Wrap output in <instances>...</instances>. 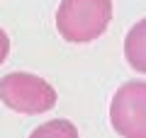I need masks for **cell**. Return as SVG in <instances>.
Returning <instances> with one entry per match:
<instances>
[{
  "instance_id": "obj_1",
  "label": "cell",
  "mask_w": 146,
  "mask_h": 138,
  "mask_svg": "<svg viewBox=\"0 0 146 138\" xmlns=\"http://www.w3.org/2000/svg\"><path fill=\"white\" fill-rule=\"evenodd\" d=\"M112 22V0H61L56 29L71 44H88Z\"/></svg>"
},
{
  "instance_id": "obj_2",
  "label": "cell",
  "mask_w": 146,
  "mask_h": 138,
  "mask_svg": "<svg viewBox=\"0 0 146 138\" xmlns=\"http://www.w3.org/2000/svg\"><path fill=\"white\" fill-rule=\"evenodd\" d=\"M0 99L20 114H44L56 104V90L32 73H10L0 80Z\"/></svg>"
},
{
  "instance_id": "obj_3",
  "label": "cell",
  "mask_w": 146,
  "mask_h": 138,
  "mask_svg": "<svg viewBox=\"0 0 146 138\" xmlns=\"http://www.w3.org/2000/svg\"><path fill=\"white\" fill-rule=\"evenodd\" d=\"M110 121L122 138H146V82L131 80L115 92Z\"/></svg>"
},
{
  "instance_id": "obj_4",
  "label": "cell",
  "mask_w": 146,
  "mask_h": 138,
  "mask_svg": "<svg viewBox=\"0 0 146 138\" xmlns=\"http://www.w3.org/2000/svg\"><path fill=\"white\" fill-rule=\"evenodd\" d=\"M124 58L139 73H146V20L136 22L124 39Z\"/></svg>"
},
{
  "instance_id": "obj_5",
  "label": "cell",
  "mask_w": 146,
  "mask_h": 138,
  "mask_svg": "<svg viewBox=\"0 0 146 138\" xmlns=\"http://www.w3.org/2000/svg\"><path fill=\"white\" fill-rule=\"evenodd\" d=\"M29 138H78V128L66 119H54L36 126Z\"/></svg>"
},
{
  "instance_id": "obj_6",
  "label": "cell",
  "mask_w": 146,
  "mask_h": 138,
  "mask_svg": "<svg viewBox=\"0 0 146 138\" xmlns=\"http://www.w3.org/2000/svg\"><path fill=\"white\" fill-rule=\"evenodd\" d=\"M7 53H10V39H7L5 32L0 29V63L7 58Z\"/></svg>"
}]
</instances>
